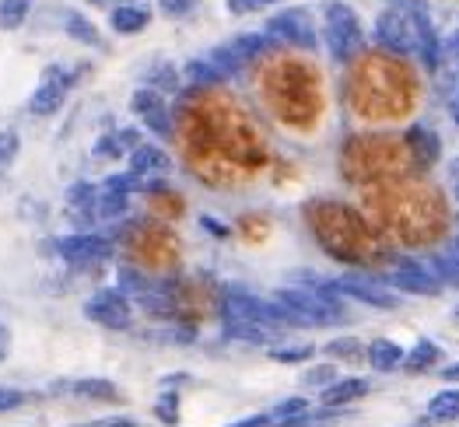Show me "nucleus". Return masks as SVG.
Listing matches in <instances>:
<instances>
[{
    "label": "nucleus",
    "mask_w": 459,
    "mask_h": 427,
    "mask_svg": "<svg viewBox=\"0 0 459 427\" xmlns=\"http://www.w3.org/2000/svg\"><path fill=\"white\" fill-rule=\"evenodd\" d=\"M84 315L106 329H130L134 326V305L123 291H113V287H102L95 291L88 302H84Z\"/></svg>",
    "instance_id": "5"
},
{
    "label": "nucleus",
    "mask_w": 459,
    "mask_h": 427,
    "mask_svg": "<svg viewBox=\"0 0 459 427\" xmlns=\"http://www.w3.org/2000/svg\"><path fill=\"white\" fill-rule=\"evenodd\" d=\"M453 53H456V56H459V32H456V36H453Z\"/></svg>",
    "instance_id": "39"
},
{
    "label": "nucleus",
    "mask_w": 459,
    "mask_h": 427,
    "mask_svg": "<svg viewBox=\"0 0 459 427\" xmlns=\"http://www.w3.org/2000/svg\"><path fill=\"white\" fill-rule=\"evenodd\" d=\"M442 379L456 386V382H459V364H449V368H442Z\"/></svg>",
    "instance_id": "35"
},
{
    "label": "nucleus",
    "mask_w": 459,
    "mask_h": 427,
    "mask_svg": "<svg viewBox=\"0 0 459 427\" xmlns=\"http://www.w3.org/2000/svg\"><path fill=\"white\" fill-rule=\"evenodd\" d=\"M361 344L358 340H333V344H326V354H333V357H344V361H354V357H361Z\"/></svg>",
    "instance_id": "30"
},
{
    "label": "nucleus",
    "mask_w": 459,
    "mask_h": 427,
    "mask_svg": "<svg viewBox=\"0 0 459 427\" xmlns=\"http://www.w3.org/2000/svg\"><path fill=\"white\" fill-rule=\"evenodd\" d=\"M273 305L284 326H337L347 322L344 298L323 287H281Z\"/></svg>",
    "instance_id": "1"
},
{
    "label": "nucleus",
    "mask_w": 459,
    "mask_h": 427,
    "mask_svg": "<svg viewBox=\"0 0 459 427\" xmlns=\"http://www.w3.org/2000/svg\"><path fill=\"white\" fill-rule=\"evenodd\" d=\"M99 207H102V214L119 218V214H126V193H106V190H99Z\"/></svg>",
    "instance_id": "28"
},
{
    "label": "nucleus",
    "mask_w": 459,
    "mask_h": 427,
    "mask_svg": "<svg viewBox=\"0 0 459 427\" xmlns=\"http://www.w3.org/2000/svg\"><path fill=\"white\" fill-rule=\"evenodd\" d=\"M403 354H407V350H400V344H393V340H372V347L365 350V357H368V364H372L376 371H393V368H400V364H403Z\"/></svg>",
    "instance_id": "18"
},
{
    "label": "nucleus",
    "mask_w": 459,
    "mask_h": 427,
    "mask_svg": "<svg viewBox=\"0 0 459 427\" xmlns=\"http://www.w3.org/2000/svg\"><path fill=\"white\" fill-rule=\"evenodd\" d=\"M154 414H158L165 424H176V421H179V396H161L158 406H154Z\"/></svg>",
    "instance_id": "29"
},
{
    "label": "nucleus",
    "mask_w": 459,
    "mask_h": 427,
    "mask_svg": "<svg viewBox=\"0 0 459 427\" xmlns=\"http://www.w3.org/2000/svg\"><path fill=\"white\" fill-rule=\"evenodd\" d=\"M368 379H337L333 386L319 389V403L323 406H330V410H337V406H344V403H354V399H361V396H368Z\"/></svg>",
    "instance_id": "15"
},
{
    "label": "nucleus",
    "mask_w": 459,
    "mask_h": 427,
    "mask_svg": "<svg viewBox=\"0 0 459 427\" xmlns=\"http://www.w3.org/2000/svg\"><path fill=\"white\" fill-rule=\"evenodd\" d=\"M456 312H459V309H456Z\"/></svg>",
    "instance_id": "40"
},
{
    "label": "nucleus",
    "mask_w": 459,
    "mask_h": 427,
    "mask_svg": "<svg viewBox=\"0 0 459 427\" xmlns=\"http://www.w3.org/2000/svg\"><path fill=\"white\" fill-rule=\"evenodd\" d=\"M418 0H403L385 7L376 21V42L393 56L418 53Z\"/></svg>",
    "instance_id": "2"
},
{
    "label": "nucleus",
    "mask_w": 459,
    "mask_h": 427,
    "mask_svg": "<svg viewBox=\"0 0 459 427\" xmlns=\"http://www.w3.org/2000/svg\"><path fill=\"white\" fill-rule=\"evenodd\" d=\"M130 109H134V116L141 119L152 133H158V137H169L172 133V113H169V106H165V98H161L158 88H137L134 98H130Z\"/></svg>",
    "instance_id": "11"
},
{
    "label": "nucleus",
    "mask_w": 459,
    "mask_h": 427,
    "mask_svg": "<svg viewBox=\"0 0 459 427\" xmlns=\"http://www.w3.org/2000/svg\"><path fill=\"white\" fill-rule=\"evenodd\" d=\"M270 4H277V0H229V11L231 14H253V11H264Z\"/></svg>",
    "instance_id": "32"
},
{
    "label": "nucleus",
    "mask_w": 459,
    "mask_h": 427,
    "mask_svg": "<svg viewBox=\"0 0 459 427\" xmlns=\"http://www.w3.org/2000/svg\"><path fill=\"white\" fill-rule=\"evenodd\" d=\"M148 21H152V14L144 7H137V4H119L109 14V25L119 36H137L141 29H148Z\"/></svg>",
    "instance_id": "16"
},
{
    "label": "nucleus",
    "mask_w": 459,
    "mask_h": 427,
    "mask_svg": "<svg viewBox=\"0 0 459 427\" xmlns=\"http://www.w3.org/2000/svg\"><path fill=\"white\" fill-rule=\"evenodd\" d=\"M267 36L270 39H281L288 46H302V49H316V29L308 21L306 11H281L267 21Z\"/></svg>",
    "instance_id": "10"
},
{
    "label": "nucleus",
    "mask_w": 459,
    "mask_h": 427,
    "mask_svg": "<svg viewBox=\"0 0 459 427\" xmlns=\"http://www.w3.org/2000/svg\"><path fill=\"white\" fill-rule=\"evenodd\" d=\"M442 361V347L438 344H431V340H421V344H414V347L403 354V371L407 375H424L428 368H435Z\"/></svg>",
    "instance_id": "17"
},
{
    "label": "nucleus",
    "mask_w": 459,
    "mask_h": 427,
    "mask_svg": "<svg viewBox=\"0 0 459 427\" xmlns=\"http://www.w3.org/2000/svg\"><path fill=\"white\" fill-rule=\"evenodd\" d=\"M302 382H306V386H312V389L333 386V382H337V368H333V364H316V368H308Z\"/></svg>",
    "instance_id": "26"
},
{
    "label": "nucleus",
    "mask_w": 459,
    "mask_h": 427,
    "mask_svg": "<svg viewBox=\"0 0 459 427\" xmlns=\"http://www.w3.org/2000/svg\"><path fill=\"white\" fill-rule=\"evenodd\" d=\"M193 4H196V0H158V7H161L169 18H183V14H190Z\"/></svg>",
    "instance_id": "33"
},
{
    "label": "nucleus",
    "mask_w": 459,
    "mask_h": 427,
    "mask_svg": "<svg viewBox=\"0 0 459 427\" xmlns=\"http://www.w3.org/2000/svg\"><path fill=\"white\" fill-rule=\"evenodd\" d=\"M218 315L225 319V326H270V329L284 326L273 302H264V298H256V295H249V291H242V287L221 291V298H218Z\"/></svg>",
    "instance_id": "3"
},
{
    "label": "nucleus",
    "mask_w": 459,
    "mask_h": 427,
    "mask_svg": "<svg viewBox=\"0 0 459 427\" xmlns=\"http://www.w3.org/2000/svg\"><path fill=\"white\" fill-rule=\"evenodd\" d=\"M64 29H67L71 39L84 42V46H99V29H95L81 11H67V14H64Z\"/></svg>",
    "instance_id": "20"
},
{
    "label": "nucleus",
    "mask_w": 459,
    "mask_h": 427,
    "mask_svg": "<svg viewBox=\"0 0 459 427\" xmlns=\"http://www.w3.org/2000/svg\"><path fill=\"white\" fill-rule=\"evenodd\" d=\"M323 36H326L330 56H333L337 64H347V60L358 56L361 46H365L361 21H358V14H354L347 4H330V7H326V14H323Z\"/></svg>",
    "instance_id": "4"
},
{
    "label": "nucleus",
    "mask_w": 459,
    "mask_h": 427,
    "mask_svg": "<svg viewBox=\"0 0 459 427\" xmlns=\"http://www.w3.org/2000/svg\"><path fill=\"white\" fill-rule=\"evenodd\" d=\"M270 357L281 361V364H299V361L312 357V347H306V344H299V347H270Z\"/></svg>",
    "instance_id": "27"
},
{
    "label": "nucleus",
    "mask_w": 459,
    "mask_h": 427,
    "mask_svg": "<svg viewBox=\"0 0 459 427\" xmlns=\"http://www.w3.org/2000/svg\"><path fill=\"white\" fill-rule=\"evenodd\" d=\"M56 252H60V260H67L74 267H88V263L109 260L113 256V242L106 235L84 232V235H71V238H60L56 242Z\"/></svg>",
    "instance_id": "9"
},
{
    "label": "nucleus",
    "mask_w": 459,
    "mask_h": 427,
    "mask_svg": "<svg viewBox=\"0 0 459 427\" xmlns=\"http://www.w3.org/2000/svg\"><path fill=\"white\" fill-rule=\"evenodd\" d=\"M267 424H270V414H253V417H246V421L229 424V427H267Z\"/></svg>",
    "instance_id": "34"
},
{
    "label": "nucleus",
    "mask_w": 459,
    "mask_h": 427,
    "mask_svg": "<svg viewBox=\"0 0 459 427\" xmlns=\"http://www.w3.org/2000/svg\"><path fill=\"white\" fill-rule=\"evenodd\" d=\"M53 392H71L77 399H91V403H113L119 389L109 379H77V382H56Z\"/></svg>",
    "instance_id": "14"
},
{
    "label": "nucleus",
    "mask_w": 459,
    "mask_h": 427,
    "mask_svg": "<svg viewBox=\"0 0 459 427\" xmlns=\"http://www.w3.org/2000/svg\"><path fill=\"white\" fill-rule=\"evenodd\" d=\"M106 427H137V424H134V421H126V417H123V421H109V424H106Z\"/></svg>",
    "instance_id": "38"
},
{
    "label": "nucleus",
    "mask_w": 459,
    "mask_h": 427,
    "mask_svg": "<svg viewBox=\"0 0 459 427\" xmlns=\"http://www.w3.org/2000/svg\"><path fill=\"white\" fill-rule=\"evenodd\" d=\"M95 193H91V186L88 183H77V186H71V207H74V214L81 218V214H95Z\"/></svg>",
    "instance_id": "25"
},
{
    "label": "nucleus",
    "mask_w": 459,
    "mask_h": 427,
    "mask_svg": "<svg viewBox=\"0 0 459 427\" xmlns=\"http://www.w3.org/2000/svg\"><path fill=\"white\" fill-rule=\"evenodd\" d=\"M389 287L407 291V295H442V280L431 270V263H418V260H403L393 273L383 277Z\"/></svg>",
    "instance_id": "8"
},
{
    "label": "nucleus",
    "mask_w": 459,
    "mask_h": 427,
    "mask_svg": "<svg viewBox=\"0 0 459 427\" xmlns=\"http://www.w3.org/2000/svg\"><path fill=\"white\" fill-rule=\"evenodd\" d=\"M25 403H29L25 392H18V389H0V414L18 410V406H25Z\"/></svg>",
    "instance_id": "31"
},
{
    "label": "nucleus",
    "mask_w": 459,
    "mask_h": 427,
    "mask_svg": "<svg viewBox=\"0 0 459 427\" xmlns=\"http://www.w3.org/2000/svg\"><path fill=\"white\" fill-rule=\"evenodd\" d=\"M7 347H11V337H7V329L0 326V361L7 357Z\"/></svg>",
    "instance_id": "36"
},
{
    "label": "nucleus",
    "mask_w": 459,
    "mask_h": 427,
    "mask_svg": "<svg viewBox=\"0 0 459 427\" xmlns=\"http://www.w3.org/2000/svg\"><path fill=\"white\" fill-rule=\"evenodd\" d=\"M306 414H308V399H302V396H291V399H284V403H277V406L270 410V424L291 427L299 417H306Z\"/></svg>",
    "instance_id": "21"
},
{
    "label": "nucleus",
    "mask_w": 459,
    "mask_h": 427,
    "mask_svg": "<svg viewBox=\"0 0 459 427\" xmlns=\"http://www.w3.org/2000/svg\"><path fill=\"white\" fill-rule=\"evenodd\" d=\"M453 119L459 123V84H456V95H453Z\"/></svg>",
    "instance_id": "37"
},
{
    "label": "nucleus",
    "mask_w": 459,
    "mask_h": 427,
    "mask_svg": "<svg viewBox=\"0 0 459 427\" xmlns=\"http://www.w3.org/2000/svg\"><path fill=\"white\" fill-rule=\"evenodd\" d=\"M428 417L438 421V424H453L459 421V389H442L431 403H428Z\"/></svg>",
    "instance_id": "19"
},
{
    "label": "nucleus",
    "mask_w": 459,
    "mask_h": 427,
    "mask_svg": "<svg viewBox=\"0 0 459 427\" xmlns=\"http://www.w3.org/2000/svg\"><path fill=\"white\" fill-rule=\"evenodd\" d=\"M130 172L137 179H158V175H169L172 172V158L165 155L161 148L154 144H137L130 151Z\"/></svg>",
    "instance_id": "13"
},
{
    "label": "nucleus",
    "mask_w": 459,
    "mask_h": 427,
    "mask_svg": "<svg viewBox=\"0 0 459 427\" xmlns=\"http://www.w3.org/2000/svg\"><path fill=\"white\" fill-rule=\"evenodd\" d=\"M29 11H32L29 0H0V29H7V32L22 29L29 21Z\"/></svg>",
    "instance_id": "22"
},
{
    "label": "nucleus",
    "mask_w": 459,
    "mask_h": 427,
    "mask_svg": "<svg viewBox=\"0 0 459 427\" xmlns=\"http://www.w3.org/2000/svg\"><path fill=\"white\" fill-rule=\"evenodd\" d=\"M312 287H323V291H333L341 298H354L361 305H372V309H396V295L383 291L376 280H358V277H341V280H316Z\"/></svg>",
    "instance_id": "7"
},
{
    "label": "nucleus",
    "mask_w": 459,
    "mask_h": 427,
    "mask_svg": "<svg viewBox=\"0 0 459 427\" xmlns=\"http://www.w3.org/2000/svg\"><path fill=\"white\" fill-rule=\"evenodd\" d=\"M18 148H22L18 133H14V130H0V172L11 168V161L18 158Z\"/></svg>",
    "instance_id": "24"
},
{
    "label": "nucleus",
    "mask_w": 459,
    "mask_h": 427,
    "mask_svg": "<svg viewBox=\"0 0 459 427\" xmlns=\"http://www.w3.org/2000/svg\"><path fill=\"white\" fill-rule=\"evenodd\" d=\"M403 141H407V151H411L418 168H431V165L442 158V141H438V133H435L431 126H421V123L411 126Z\"/></svg>",
    "instance_id": "12"
},
{
    "label": "nucleus",
    "mask_w": 459,
    "mask_h": 427,
    "mask_svg": "<svg viewBox=\"0 0 459 427\" xmlns=\"http://www.w3.org/2000/svg\"><path fill=\"white\" fill-rule=\"evenodd\" d=\"M71 84H74V74H71V71H64V67H56V64L46 67V71H42V81H39V88L32 91V98H29L32 116H53V113L64 106Z\"/></svg>",
    "instance_id": "6"
},
{
    "label": "nucleus",
    "mask_w": 459,
    "mask_h": 427,
    "mask_svg": "<svg viewBox=\"0 0 459 427\" xmlns=\"http://www.w3.org/2000/svg\"><path fill=\"white\" fill-rule=\"evenodd\" d=\"M186 78H190L193 84H218L225 74H221L211 60H193V64H186Z\"/></svg>",
    "instance_id": "23"
}]
</instances>
